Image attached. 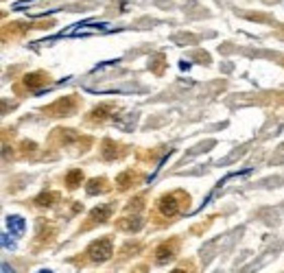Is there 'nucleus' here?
Listing matches in <instances>:
<instances>
[{
    "instance_id": "obj_1",
    "label": "nucleus",
    "mask_w": 284,
    "mask_h": 273,
    "mask_svg": "<svg viewBox=\"0 0 284 273\" xmlns=\"http://www.w3.org/2000/svg\"><path fill=\"white\" fill-rule=\"evenodd\" d=\"M188 195L184 190H175L171 195H164L157 199L155 203V212L160 214L162 219H175L180 212L184 210V205H188Z\"/></svg>"
},
{
    "instance_id": "obj_2",
    "label": "nucleus",
    "mask_w": 284,
    "mask_h": 273,
    "mask_svg": "<svg viewBox=\"0 0 284 273\" xmlns=\"http://www.w3.org/2000/svg\"><path fill=\"white\" fill-rule=\"evenodd\" d=\"M114 254V245L109 238H98L88 247V258L92 262H107Z\"/></svg>"
},
{
    "instance_id": "obj_3",
    "label": "nucleus",
    "mask_w": 284,
    "mask_h": 273,
    "mask_svg": "<svg viewBox=\"0 0 284 273\" xmlns=\"http://www.w3.org/2000/svg\"><path fill=\"white\" fill-rule=\"evenodd\" d=\"M177 251H180V238H168V241H162L155 247V254H153L155 264H166V262H171L177 256Z\"/></svg>"
},
{
    "instance_id": "obj_4",
    "label": "nucleus",
    "mask_w": 284,
    "mask_h": 273,
    "mask_svg": "<svg viewBox=\"0 0 284 273\" xmlns=\"http://www.w3.org/2000/svg\"><path fill=\"white\" fill-rule=\"evenodd\" d=\"M77 107V96H66V98H59L48 107H44V114L48 116H55V118H64V116H70Z\"/></svg>"
},
{
    "instance_id": "obj_5",
    "label": "nucleus",
    "mask_w": 284,
    "mask_h": 273,
    "mask_svg": "<svg viewBox=\"0 0 284 273\" xmlns=\"http://www.w3.org/2000/svg\"><path fill=\"white\" fill-rule=\"evenodd\" d=\"M114 114H116V107H114V105H98L96 110H92V112H90L88 121L98 125V123H105L107 118H111Z\"/></svg>"
},
{
    "instance_id": "obj_6",
    "label": "nucleus",
    "mask_w": 284,
    "mask_h": 273,
    "mask_svg": "<svg viewBox=\"0 0 284 273\" xmlns=\"http://www.w3.org/2000/svg\"><path fill=\"white\" fill-rule=\"evenodd\" d=\"M44 83H48V75H44V72H31V75L24 77V85L29 90H37Z\"/></svg>"
},
{
    "instance_id": "obj_7",
    "label": "nucleus",
    "mask_w": 284,
    "mask_h": 273,
    "mask_svg": "<svg viewBox=\"0 0 284 273\" xmlns=\"http://www.w3.org/2000/svg\"><path fill=\"white\" fill-rule=\"evenodd\" d=\"M57 201H59V192L44 190V192H39V195H37L35 205H39V208H50V205H55Z\"/></svg>"
},
{
    "instance_id": "obj_8",
    "label": "nucleus",
    "mask_w": 284,
    "mask_h": 273,
    "mask_svg": "<svg viewBox=\"0 0 284 273\" xmlns=\"http://www.w3.org/2000/svg\"><path fill=\"white\" fill-rule=\"evenodd\" d=\"M111 216V205H98L90 212V223H105Z\"/></svg>"
},
{
    "instance_id": "obj_9",
    "label": "nucleus",
    "mask_w": 284,
    "mask_h": 273,
    "mask_svg": "<svg viewBox=\"0 0 284 273\" xmlns=\"http://www.w3.org/2000/svg\"><path fill=\"white\" fill-rule=\"evenodd\" d=\"M138 173H134V171H125L123 175H118V179H116V188H121V190H129L131 186L136 184V177Z\"/></svg>"
},
{
    "instance_id": "obj_10",
    "label": "nucleus",
    "mask_w": 284,
    "mask_h": 273,
    "mask_svg": "<svg viewBox=\"0 0 284 273\" xmlns=\"http://www.w3.org/2000/svg\"><path fill=\"white\" fill-rule=\"evenodd\" d=\"M101 151H103V157L105 159H114L118 155V144L114 142V140H103V144H101Z\"/></svg>"
},
{
    "instance_id": "obj_11",
    "label": "nucleus",
    "mask_w": 284,
    "mask_h": 273,
    "mask_svg": "<svg viewBox=\"0 0 284 273\" xmlns=\"http://www.w3.org/2000/svg\"><path fill=\"white\" fill-rule=\"evenodd\" d=\"M81 182H83V171H79V169H72L68 175H66V186H68V188H77Z\"/></svg>"
},
{
    "instance_id": "obj_12",
    "label": "nucleus",
    "mask_w": 284,
    "mask_h": 273,
    "mask_svg": "<svg viewBox=\"0 0 284 273\" xmlns=\"http://www.w3.org/2000/svg\"><path fill=\"white\" fill-rule=\"evenodd\" d=\"M7 225H9V230H13V234H18V236L24 234V221L20 216H9L7 219Z\"/></svg>"
},
{
    "instance_id": "obj_13",
    "label": "nucleus",
    "mask_w": 284,
    "mask_h": 273,
    "mask_svg": "<svg viewBox=\"0 0 284 273\" xmlns=\"http://www.w3.org/2000/svg\"><path fill=\"white\" fill-rule=\"evenodd\" d=\"M140 225H142V221L140 219H123V221H118V228L121 230H129V232H136V230H140Z\"/></svg>"
},
{
    "instance_id": "obj_14",
    "label": "nucleus",
    "mask_w": 284,
    "mask_h": 273,
    "mask_svg": "<svg viewBox=\"0 0 284 273\" xmlns=\"http://www.w3.org/2000/svg\"><path fill=\"white\" fill-rule=\"evenodd\" d=\"M105 179H92L90 186H88V192L90 195H101V192H105Z\"/></svg>"
},
{
    "instance_id": "obj_15",
    "label": "nucleus",
    "mask_w": 284,
    "mask_h": 273,
    "mask_svg": "<svg viewBox=\"0 0 284 273\" xmlns=\"http://www.w3.org/2000/svg\"><path fill=\"white\" fill-rule=\"evenodd\" d=\"M171 273H195V269L190 267V264H188V267H184V264H180V267H175Z\"/></svg>"
},
{
    "instance_id": "obj_16",
    "label": "nucleus",
    "mask_w": 284,
    "mask_h": 273,
    "mask_svg": "<svg viewBox=\"0 0 284 273\" xmlns=\"http://www.w3.org/2000/svg\"><path fill=\"white\" fill-rule=\"evenodd\" d=\"M3 273H13V269H9V264L3 262Z\"/></svg>"
},
{
    "instance_id": "obj_17",
    "label": "nucleus",
    "mask_w": 284,
    "mask_h": 273,
    "mask_svg": "<svg viewBox=\"0 0 284 273\" xmlns=\"http://www.w3.org/2000/svg\"><path fill=\"white\" fill-rule=\"evenodd\" d=\"M37 273H52V271H48V269H42V271H37Z\"/></svg>"
},
{
    "instance_id": "obj_18",
    "label": "nucleus",
    "mask_w": 284,
    "mask_h": 273,
    "mask_svg": "<svg viewBox=\"0 0 284 273\" xmlns=\"http://www.w3.org/2000/svg\"><path fill=\"white\" fill-rule=\"evenodd\" d=\"M131 273H144V269L142 271H131Z\"/></svg>"
}]
</instances>
